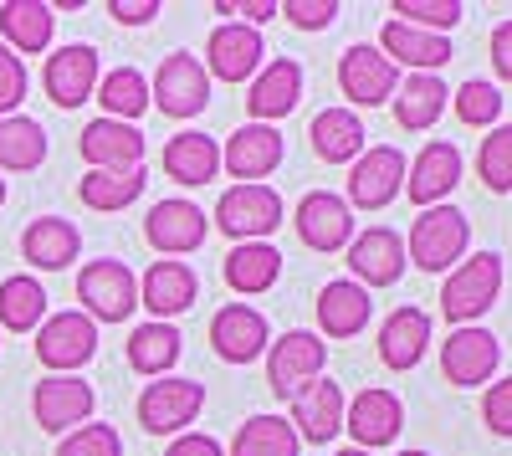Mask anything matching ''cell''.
Wrapping results in <instances>:
<instances>
[{
  "label": "cell",
  "instance_id": "obj_53",
  "mask_svg": "<svg viewBox=\"0 0 512 456\" xmlns=\"http://www.w3.org/2000/svg\"><path fill=\"white\" fill-rule=\"evenodd\" d=\"M400 456H431V451H400Z\"/></svg>",
  "mask_w": 512,
  "mask_h": 456
},
{
  "label": "cell",
  "instance_id": "obj_13",
  "mask_svg": "<svg viewBox=\"0 0 512 456\" xmlns=\"http://www.w3.org/2000/svg\"><path fill=\"white\" fill-rule=\"evenodd\" d=\"M349 272H354V282L364 287V293H369V287L400 282V272H405V241L390 226H369L364 236L349 241Z\"/></svg>",
  "mask_w": 512,
  "mask_h": 456
},
{
  "label": "cell",
  "instance_id": "obj_20",
  "mask_svg": "<svg viewBox=\"0 0 512 456\" xmlns=\"http://www.w3.org/2000/svg\"><path fill=\"white\" fill-rule=\"evenodd\" d=\"M144 236L159 257H185L205 241V211L190 200H159L144 221Z\"/></svg>",
  "mask_w": 512,
  "mask_h": 456
},
{
  "label": "cell",
  "instance_id": "obj_24",
  "mask_svg": "<svg viewBox=\"0 0 512 456\" xmlns=\"http://www.w3.org/2000/svg\"><path fill=\"white\" fill-rule=\"evenodd\" d=\"M195 293H200V277H195L185 262H154V267L144 272V282H139V303H144L159 323H169L175 313L195 308Z\"/></svg>",
  "mask_w": 512,
  "mask_h": 456
},
{
  "label": "cell",
  "instance_id": "obj_25",
  "mask_svg": "<svg viewBox=\"0 0 512 456\" xmlns=\"http://www.w3.org/2000/svg\"><path fill=\"white\" fill-rule=\"evenodd\" d=\"M297 98H303V67H297L292 57H277V62H267L262 72L251 77L246 108L256 118H287L297 108Z\"/></svg>",
  "mask_w": 512,
  "mask_h": 456
},
{
  "label": "cell",
  "instance_id": "obj_1",
  "mask_svg": "<svg viewBox=\"0 0 512 456\" xmlns=\"http://www.w3.org/2000/svg\"><path fill=\"white\" fill-rule=\"evenodd\" d=\"M497 293H502V257H497V252H477V257H466V262L446 277V287H441V313H446L451 323H461V328H472V323L497 303Z\"/></svg>",
  "mask_w": 512,
  "mask_h": 456
},
{
  "label": "cell",
  "instance_id": "obj_49",
  "mask_svg": "<svg viewBox=\"0 0 512 456\" xmlns=\"http://www.w3.org/2000/svg\"><path fill=\"white\" fill-rule=\"evenodd\" d=\"M108 16L123 21V26H144L149 16H159V0H113Z\"/></svg>",
  "mask_w": 512,
  "mask_h": 456
},
{
  "label": "cell",
  "instance_id": "obj_45",
  "mask_svg": "<svg viewBox=\"0 0 512 456\" xmlns=\"http://www.w3.org/2000/svg\"><path fill=\"white\" fill-rule=\"evenodd\" d=\"M21 98H26V62L6 47V41H0V118L16 113Z\"/></svg>",
  "mask_w": 512,
  "mask_h": 456
},
{
  "label": "cell",
  "instance_id": "obj_39",
  "mask_svg": "<svg viewBox=\"0 0 512 456\" xmlns=\"http://www.w3.org/2000/svg\"><path fill=\"white\" fill-rule=\"evenodd\" d=\"M98 103L108 108V118L118 123H134L144 108H149V82L139 67H118L108 77H98Z\"/></svg>",
  "mask_w": 512,
  "mask_h": 456
},
{
  "label": "cell",
  "instance_id": "obj_7",
  "mask_svg": "<svg viewBox=\"0 0 512 456\" xmlns=\"http://www.w3.org/2000/svg\"><path fill=\"white\" fill-rule=\"evenodd\" d=\"M338 88H344L349 103L359 108H379V103H390L395 88H400V67L384 57L379 47H349L344 62H338Z\"/></svg>",
  "mask_w": 512,
  "mask_h": 456
},
{
  "label": "cell",
  "instance_id": "obj_2",
  "mask_svg": "<svg viewBox=\"0 0 512 456\" xmlns=\"http://www.w3.org/2000/svg\"><path fill=\"white\" fill-rule=\"evenodd\" d=\"M77 298L93 323H123L139 308V277L128 272V262H113V257L88 262L77 277Z\"/></svg>",
  "mask_w": 512,
  "mask_h": 456
},
{
  "label": "cell",
  "instance_id": "obj_54",
  "mask_svg": "<svg viewBox=\"0 0 512 456\" xmlns=\"http://www.w3.org/2000/svg\"><path fill=\"white\" fill-rule=\"evenodd\" d=\"M0 205H6V180H0Z\"/></svg>",
  "mask_w": 512,
  "mask_h": 456
},
{
  "label": "cell",
  "instance_id": "obj_50",
  "mask_svg": "<svg viewBox=\"0 0 512 456\" xmlns=\"http://www.w3.org/2000/svg\"><path fill=\"white\" fill-rule=\"evenodd\" d=\"M492 67L512 82V21H502V26L492 31Z\"/></svg>",
  "mask_w": 512,
  "mask_h": 456
},
{
  "label": "cell",
  "instance_id": "obj_47",
  "mask_svg": "<svg viewBox=\"0 0 512 456\" xmlns=\"http://www.w3.org/2000/svg\"><path fill=\"white\" fill-rule=\"evenodd\" d=\"M297 31H323V26H333L338 21V6L333 0H287V6H277Z\"/></svg>",
  "mask_w": 512,
  "mask_h": 456
},
{
  "label": "cell",
  "instance_id": "obj_33",
  "mask_svg": "<svg viewBox=\"0 0 512 456\" xmlns=\"http://www.w3.org/2000/svg\"><path fill=\"white\" fill-rule=\"evenodd\" d=\"M446 82L436 72H410V82H400L395 88V118H400V129H431V123L441 118L446 108Z\"/></svg>",
  "mask_w": 512,
  "mask_h": 456
},
{
  "label": "cell",
  "instance_id": "obj_3",
  "mask_svg": "<svg viewBox=\"0 0 512 456\" xmlns=\"http://www.w3.org/2000/svg\"><path fill=\"white\" fill-rule=\"evenodd\" d=\"M216 226L241 241H267L282 226V195L272 185H231L216 200Z\"/></svg>",
  "mask_w": 512,
  "mask_h": 456
},
{
  "label": "cell",
  "instance_id": "obj_42",
  "mask_svg": "<svg viewBox=\"0 0 512 456\" xmlns=\"http://www.w3.org/2000/svg\"><path fill=\"white\" fill-rule=\"evenodd\" d=\"M456 118L472 123V129H497V118H502V93L492 88V82H482V77L461 82V93H456Z\"/></svg>",
  "mask_w": 512,
  "mask_h": 456
},
{
  "label": "cell",
  "instance_id": "obj_43",
  "mask_svg": "<svg viewBox=\"0 0 512 456\" xmlns=\"http://www.w3.org/2000/svg\"><path fill=\"white\" fill-rule=\"evenodd\" d=\"M395 16L420 31H451L461 21V0H395Z\"/></svg>",
  "mask_w": 512,
  "mask_h": 456
},
{
  "label": "cell",
  "instance_id": "obj_51",
  "mask_svg": "<svg viewBox=\"0 0 512 456\" xmlns=\"http://www.w3.org/2000/svg\"><path fill=\"white\" fill-rule=\"evenodd\" d=\"M216 11H221V16H246L241 26H251V31L262 26V21H272V16H277L272 0H251V6H216Z\"/></svg>",
  "mask_w": 512,
  "mask_h": 456
},
{
  "label": "cell",
  "instance_id": "obj_16",
  "mask_svg": "<svg viewBox=\"0 0 512 456\" xmlns=\"http://www.w3.org/2000/svg\"><path fill=\"white\" fill-rule=\"evenodd\" d=\"M93 385H82L72 375H52L41 380L36 395H31V410H36V426L41 431H77L82 421L93 416Z\"/></svg>",
  "mask_w": 512,
  "mask_h": 456
},
{
  "label": "cell",
  "instance_id": "obj_28",
  "mask_svg": "<svg viewBox=\"0 0 512 456\" xmlns=\"http://www.w3.org/2000/svg\"><path fill=\"white\" fill-rule=\"evenodd\" d=\"M425 344H431V318H425L420 308H400L379 328V359L390 369H415Z\"/></svg>",
  "mask_w": 512,
  "mask_h": 456
},
{
  "label": "cell",
  "instance_id": "obj_14",
  "mask_svg": "<svg viewBox=\"0 0 512 456\" xmlns=\"http://www.w3.org/2000/svg\"><path fill=\"white\" fill-rule=\"evenodd\" d=\"M262 57H267L262 31H251V26H241V21H226V26L210 31L205 67L216 72L221 82H246V77H256V72H262Z\"/></svg>",
  "mask_w": 512,
  "mask_h": 456
},
{
  "label": "cell",
  "instance_id": "obj_44",
  "mask_svg": "<svg viewBox=\"0 0 512 456\" xmlns=\"http://www.w3.org/2000/svg\"><path fill=\"white\" fill-rule=\"evenodd\" d=\"M57 456H123V441L113 426H77L62 436Z\"/></svg>",
  "mask_w": 512,
  "mask_h": 456
},
{
  "label": "cell",
  "instance_id": "obj_35",
  "mask_svg": "<svg viewBox=\"0 0 512 456\" xmlns=\"http://www.w3.org/2000/svg\"><path fill=\"white\" fill-rule=\"evenodd\" d=\"M180 328L175 323H139L134 328V339H128V364L139 369V375H154V380H164V369H175V359H180Z\"/></svg>",
  "mask_w": 512,
  "mask_h": 456
},
{
  "label": "cell",
  "instance_id": "obj_36",
  "mask_svg": "<svg viewBox=\"0 0 512 456\" xmlns=\"http://www.w3.org/2000/svg\"><path fill=\"white\" fill-rule=\"evenodd\" d=\"M47 159V129L26 113L0 118V170H36Z\"/></svg>",
  "mask_w": 512,
  "mask_h": 456
},
{
  "label": "cell",
  "instance_id": "obj_27",
  "mask_svg": "<svg viewBox=\"0 0 512 456\" xmlns=\"http://www.w3.org/2000/svg\"><path fill=\"white\" fill-rule=\"evenodd\" d=\"M77 252H82V236H77V226L62 221V216H41V221H31L26 236H21V257H26L31 267H41V272H62L67 262H77Z\"/></svg>",
  "mask_w": 512,
  "mask_h": 456
},
{
  "label": "cell",
  "instance_id": "obj_15",
  "mask_svg": "<svg viewBox=\"0 0 512 456\" xmlns=\"http://www.w3.org/2000/svg\"><path fill=\"white\" fill-rule=\"evenodd\" d=\"M297 236H303L313 252H338V246L354 241V211L349 200H338L328 190H313L303 195V205H297Z\"/></svg>",
  "mask_w": 512,
  "mask_h": 456
},
{
  "label": "cell",
  "instance_id": "obj_41",
  "mask_svg": "<svg viewBox=\"0 0 512 456\" xmlns=\"http://www.w3.org/2000/svg\"><path fill=\"white\" fill-rule=\"evenodd\" d=\"M477 170H482L487 190H497V195L512 190V123H497L492 139H482V149H477Z\"/></svg>",
  "mask_w": 512,
  "mask_h": 456
},
{
  "label": "cell",
  "instance_id": "obj_38",
  "mask_svg": "<svg viewBox=\"0 0 512 456\" xmlns=\"http://www.w3.org/2000/svg\"><path fill=\"white\" fill-rule=\"evenodd\" d=\"M41 313H47V293H41L36 277H6L0 282V323L11 328V334H31V328L41 323Z\"/></svg>",
  "mask_w": 512,
  "mask_h": 456
},
{
  "label": "cell",
  "instance_id": "obj_11",
  "mask_svg": "<svg viewBox=\"0 0 512 456\" xmlns=\"http://www.w3.org/2000/svg\"><path fill=\"white\" fill-rule=\"evenodd\" d=\"M323 364H328V349L318 334H303V328H292V334H282L267 354V380L277 395H297L308 380L323 375Z\"/></svg>",
  "mask_w": 512,
  "mask_h": 456
},
{
  "label": "cell",
  "instance_id": "obj_37",
  "mask_svg": "<svg viewBox=\"0 0 512 456\" xmlns=\"http://www.w3.org/2000/svg\"><path fill=\"white\" fill-rule=\"evenodd\" d=\"M77 190L88 211H123L144 195V170H88Z\"/></svg>",
  "mask_w": 512,
  "mask_h": 456
},
{
  "label": "cell",
  "instance_id": "obj_21",
  "mask_svg": "<svg viewBox=\"0 0 512 456\" xmlns=\"http://www.w3.org/2000/svg\"><path fill=\"white\" fill-rule=\"evenodd\" d=\"M98 93V52L93 47H57L47 57V98L57 108H82Z\"/></svg>",
  "mask_w": 512,
  "mask_h": 456
},
{
  "label": "cell",
  "instance_id": "obj_48",
  "mask_svg": "<svg viewBox=\"0 0 512 456\" xmlns=\"http://www.w3.org/2000/svg\"><path fill=\"white\" fill-rule=\"evenodd\" d=\"M164 456H226L216 436H200V431H180L175 441H169Z\"/></svg>",
  "mask_w": 512,
  "mask_h": 456
},
{
  "label": "cell",
  "instance_id": "obj_19",
  "mask_svg": "<svg viewBox=\"0 0 512 456\" xmlns=\"http://www.w3.org/2000/svg\"><path fill=\"white\" fill-rule=\"evenodd\" d=\"M210 344H216V354L226 364H251L256 354H267L272 334H267V318L256 308L231 303V308H221L216 318H210Z\"/></svg>",
  "mask_w": 512,
  "mask_h": 456
},
{
  "label": "cell",
  "instance_id": "obj_6",
  "mask_svg": "<svg viewBox=\"0 0 512 456\" xmlns=\"http://www.w3.org/2000/svg\"><path fill=\"white\" fill-rule=\"evenodd\" d=\"M98 354V323L88 313H52L36 334V359L67 375V369H82Z\"/></svg>",
  "mask_w": 512,
  "mask_h": 456
},
{
  "label": "cell",
  "instance_id": "obj_26",
  "mask_svg": "<svg viewBox=\"0 0 512 456\" xmlns=\"http://www.w3.org/2000/svg\"><path fill=\"white\" fill-rule=\"evenodd\" d=\"M379 52L390 57L395 67H410V72H436L441 62H451V41L436 36V31H420V26H405V21H390L379 36Z\"/></svg>",
  "mask_w": 512,
  "mask_h": 456
},
{
  "label": "cell",
  "instance_id": "obj_8",
  "mask_svg": "<svg viewBox=\"0 0 512 456\" xmlns=\"http://www.w3.org/2000/svg\"><path fill=\"white\" fill-rule=\"evenodd\" d=\"M200 405H205V385L164 375L159 385H144V395H139V426L154 436H175L200 416Z\"/></svg>",
  "mask_w": 512,
  "mask_h": 456
},
{
  "label": "cell",
  "instance_id": "obj_18",
  "mask_svg": "<svg viewBox=\"0 0 512 456\" xmlns=\"http://www.w3.org/2000/svg\"><path fill=\"white\" fill-rule=\"evenodd\" d=\"M82 159L93 170H144V134L134 123L118 118H93L82 129Z\"/></svg>",
  "mask_w": 512,
  "mask_h": 456
},
{
  "label": "cell",
  "instance_id": "obj_5",
  "mask_svg": "<svg viewBox=\"0 0 512 456\" xmlns=\"http://www.w3.org/2000/svg\"><path fill=\"white\" fill-rule=\"evenodd\" d=\"M149 103H159V113H169V118H195L210 103V77H205L200 57H190V52L164 57L154 72Z\"/></svg>",
  "mask_w": 512,
  "mask_h": 456
},
{
  "label": "cell",
  "instance_id": "obj_52",
  "mask_svg": "<svg viewBox=\"0 0 512 456\" xmlns=\"http://www.w3.org/2000/svg\"><path fill=\"white\" fill-rule=\"evenodd\" d=\"M338 456H374V451H359V446H344V451H338Z\"/></svg>",
  "mask_w": 512,
  "mask_h": 456
},
{
  "label": "cell",
  "instance_id": "obj_17",
  "mask_svg": "<svg viewBox=\"0 0 512 456\" xmlns=\"http://www.w3.org/2000/svg\"><path fill=\"white\" fill-rule=\"evenodd\" d=\"M221 164H226L241 185H262L277 164H282V134L272 129V123H246V129H236V134L226 139Z\"/></svg>",
  "mask_w": 512,
  "mask_h": 456
},
{
  "label": "cell",
  "instance_id": "obj_12",
  "mask_svg": "<svg viewBox=\"0 0 512 456\" xmlns=\"http://www.w3.org/2000/svg\"><path fill=\"white\" fill-rule=\"evenodd\" d=\"M502 364V344L492 328H456V334L441 344V369L451 385H487L492 369Z\"/></svg>",
  "mask_w": 512,
  "mask_h": 456
},
{
  "label": "cell",
  "instance_id": "obj_10",
  "mask_svg": "<svg viewBox=\"0 0 512 456\" xmlns=\"http://www.w3.org/2000/svg\"><path fill=\"white\" fill-rule=\"evenodd\" d=\"M405 190V154L390 149V144H374L369 154L354 159L349 170V200L359 211H384L395 195Z\"/></svg>",
  "mask_w": 512,
  "mask_h": 456
},
{
  "label": "cell",
  "instance_id": "obj_40",
  "mask_svg": "<svg viewBox=\"0 0 512 456\" xmlns=\"http://www.w3.org/2000/svg\"><path fill=\"white\" fill-rule=\"evenodd\" d=\"M231 456H297V431L282 416H251L236 431Z\"/></svg>",
  "mask_w": 512,
  "mask_h": 456
},
{
  "label": "cell",
  "instance_id": "obj_46",
  "mask_svg": "<svg viewBox=\"0 0 512 456\" xmlns=\"http://www.w3.org/2000/svg\"><path fill=\"white\" fill-rule=\"evenodd\" d=\"M482 421L492 436H512V375L497 380L487 395H482Z\"/></svg>",
  "mask_w": 512,
  "mask_h": 456
},
{
  "label": "cell",
  "instance_id": "obj_34",
  "mask_svg": "<svg viewBox=\"0 0 512 456\" xmlns=\"http://www.w3.org/2000/svg\"><path fill=\"white\" fill-rule=\"evenodd\" d=\"M313 149L328 164H349L364 154V123L354 108H323L313 118Z\"/></svg>",
  "mask_w": 512,
  "mask_h": 456
},
{
  "label": "cell",
  "instance_id": "obj_29",
  "mask_svg": "<svg viewBox=\"0 0 512 456\" xmlns=\"http://www.w3.org/2000/svg\"><path fill=\"white\" fill-rule=\"evenodd\" d=\"M369 293L359 282H328L323 293H318V323H323V334L328 339H354L364 334V323H369Z\"/></svg>",
  "mask_w": 512,
  "mask_h": 456
},
{
  "label": "cell",
  "instance_id": "obj_32",
  "mask_svg": "<svg viewBox=\"0 0 512 456\" xmlns=\"http://www.w3.org/2000/svg\"><path fill=\"white\" fill-rule=\"evenodd\" d=\"M282 277V252L272 241H241L236 252L226 257V282L236 287L241 298H256Z\"/></svg>",
  "mask_w": 512,
  "mask_h": 456
},
{
  "label": "cell",
  "instance_id": "obj_22",
  "mask_svg": "<svg viewBox=\"0 0 512 456\" xmlns=\"http://www.w3.org/2000/svg\"><path fill=\"white\" fill-rule=\"evenodd\" d=\"M456 180H461V154L446 139H431V144L415 154L410 170H405V190H410L415 205H425V211H431L436 200H446L456 190Z\"/></svg>",
  "mask_w": 512,
  "mask_h": 456
},
{
  "label": "cell",
  "instance_id": "obj_9",
  "mask_svg": "<svg viewBox=\"0 0 512 456\" xmlns=\"http://www.w3.org/2000/svg\"><path fill=\"white\" fill-rule=\"evenodd\" d=\"M344 410H349V400L328 375L308 380L303 390L292 395V431H297V441L328 446L338 431H344Z\"/></svg>",
  "mask_w": 512,
  "mask_h": 456
},
{
  "label": "cell",
  "instance_id": "obj_31",
  "mask_svg": "<svg viewBox=\"0 0 512 456\" xmlns=\"http://www.w3.org/2000/svg\"><path fill=\"white\" fill-rule=\"evenodd\" d=\"M52 26H57V16L41 0H6L0 6V36H6L11 52H47Z\"/></svg>",
  "mask_w": 512,
  "mask_h": 456
},
{
  "label": "cell",
  "instance_id": "obj_23",
  "mask_svg": "<svg viewBox=\"0 0 512 456\" xmlns=\"http://www.w3.org/2000/svg\"><path fill=\"white\" fill-rule=\"evenodd\" d=\"M405 426V410L390 390H364L359 400H349L344 410V431H354L359 451H374V446H390Z\"/></svg>",
  "mask_w": 512,
  "mask_h": 456
},
{
  "label": "cell",
  "instance_id": "obj_30",
  "mask_svg": "<svg viewBox=\"0 0 512 456\" xmlns=\"http://www.w3.org/2000/svg\"><path fill=\"white\" fill-rule=\"evenodd\" d=\"M216 170H221L216 139H205V134L185 129V134H175V139L164 144V175H169V180H180V185H205V180H216Z\"/></svg>",
  "mask_w": 512,
  "mask_h": 456
},
{
  "label": "cell",
  "instance_id": "obj_4",
  "mask_svg": "<svg viewBox=\"0 0 512 456\" xmlns=\"http://www.w3.org/2000/svg\"><path fill=\"white\" fill-rule=\"evenodd\" d=\"M466 241H472L466 216L451 211V205H431V211L410 226V262L420 272H446L451 262H461Z\"/></svg>",
  "mask_w": 512,
  "mask_h": 456
}]
</instances>
